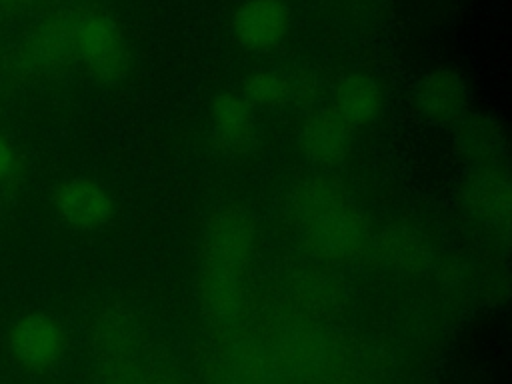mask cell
<instances>
[{
  "label": "cell",
  "instance_id": "1",
  "mask_svg": "<svg viewBox=\"0 0 512 384\" xmlns=\"http://www.w3.org/2000/svg\"><path fill=\"white\" fill-rule=\"evenodd\" d=\"M254 246V228L240 208H220L204 230L200 290L202 302L218 314L232 312L242 296V278Z\"/></svg>",
  "mask_w": 512,
  "mask_h": 384
},
{
  "label": "cell",
  "instance_id": "2",
  "mask_svg": "<svg viewBox=\"0 0 512 384\" xmlns=\"http://www.w3.org/2000/svg\"><path fill=\"white\" fill-rule=\"evenodd\" d=\"M76 60L104 84L120 82L130 68L128 50L116 22L96 8H72Z\"/></svg>",
  "mask_w": 512,
  "mask_h": 384
},
{
  "label": "cell",
  "instance_id": "3",
  "mask_svg": "<svg viewBox=\"0 0 512 384\" xmlns=\"http://www.w3.org/2000/svg\"><path fill=\"white\" fill-rule=\"evenodd\" d=\"M70 348L64 322L48 312H26L6 332V350L16 368L26 374H46L62 364Z\"/></svg>",
  "mask_w": 512,
  "mask_h": 384
},
{
  "label": "cell",
  "instance_id": "4",
  "mask_svg": "<svg viewBox=\"0 0 512 384\" xmlns=\"http://www.w3.org/2000/svg\"><path fill=\"white\" fill-rule=\"evenodd\" d=\"M72 8L40 20L16 52V68L30 80H56L76 64Z\"/></svg>",
  "mask_w": 512,
  "mask_h": 384
},
{
  "label": "cell",
  "instance_id": "5",
  "mask_svg": "<svg viewBox=\"0 0 512 384\" xmlns=\"http://www.w3.org/2000/svg\"><path fill=\"white\" fill-rule=\"evenodd\" d=\"M306 230L318 250L332 258H350L364 246L366 230L354 208L326 190H316L306 206Z\"/></svg>",
  "mask_w": 512,
  "mask_h": 384
},
{
  "label": "cell",
  "instance_id": "6",
  "mask_svg": "<svg viewBox=\"0 0 512 384\" xmlns=\"http://www.w3.org/2000/svg\"><path fill=\"white\" fill-rule=\"evenodd\" d=\"M50 206L56 216L74 230H96L112 216L108 190L88 176H70L50 190Z\"/></svg>",
  "mask_w": 512,
  "mask_h": 384
},
{
  "label": "cell",
  "instance_id": "7",
  "mask_svg": "<svg viewBox=\"0 0 512 384\" xmlns=\"http://www.w3.org/2000/svg\"><path fill=\"white\" fill-rule=\"evenodd\" d=\"M414 100L424 120L436 126H448L456 124L468 112L470 92L458 72L438 68L418 82Z\"/></svg>",
  "mask_w": 512,
  "mask_h": 384
},
{
  "label": "cell",
  "instance_id": "8",
  "mask_svg": "<svg viewBox=\"0 0 512 384\" xmlns=\"http://www.w3.org/2000/svg\"><path fill=\"white\" fill-rule=\"evenodd\" d=\"M290 26L286 8L278 0H246L232 16V32L248 50H270L280 44Z\"/></svg>",
  "mask_w": 512,
  "mask_h": 384
},
{
  "label": "cell",
  "instance_id": "9",
  "mask_svg": "<svg viewBox=\"0 0 512 384\" xmlns=\"http://www.w3.org/2000/svg\"><path fill=\"white\" fill-rule=\"evenodd\" d=\"M464 204L476 220L496 230L510 224V182L502 168H476L464 182Z\"/></svg>",
  "mask_w": 512,
  "mask_h": 384
},
{
  "label": "cell",
  "instance_id": "10",
  "mask_svg": "<svg viewBox=\"0 0 512 384\" xmlns=\"http://www.w3.org/2000/svg\"><path fill=\"white\" fill-rule=\"evenodd\" d=\"M352 138V126L346 124L332 108L312 112L300 126V150L302 154L316 164L332 166L338 164L348 148Z\"/></svg>",
  "mask_w": 512,
  "mask_h": 384
},
{
  "label": "cell",
  "instance_id": "11",
  "mask_svg": "<svg viewBox=\"0 0 512 384\" xmlns=\"http://www.w3.org/2000/svg\"><path fill=\"white\" fill-rule=\"evenodd\" d=\"M456 146L476 168H500L506 158L502 126L488 114L466 112L456 124Z\"/></svg>",
  "mask_w": 512,
  "mask_h": 384
},
{
  "label": "cell",
  "instance_id": "12",
  "mask_svg": "<svg viewBox=\"0 0 512 384\" xmlns=\"http://www.w3.org/2000/svg\"><path fill=\"white\" fill-rule=\"evenodd\" d=\"M214 142L226 152H242L254 136V118L244 98L222 92L210 104Z\"/></svg>",
  "mask_w": 512,
  "mask_h": 384
},
{
  "label": "cell",
  "instance_id": "13",
  "mask_svg": "<svg viewBox=\"0 0 512 384\" xmlns=\"http://www.w3.org/2000/svg\"><path fill=\"white\" fill-rule=\"evenodd\" d=\"M382 106L378 82L364 72L346 74L334 88L332 110L352 128L370 122Z\"/></svg>",
  "mask_w": 512,
  "mask_h": 384
},
{
  "label": "cell",
  "instance_id": "14",
  "mask_svg": "<svg viewBox=\"0 0 512 384\" xmlns=\"http://www.w3.org/2000/svg\"><path fill=\"white\" fill-rule=\"evenodd\" d=\"M244 100L262 108L284 106L294 100V80L274 74V72H256L244 84Z\"/></svg>",
  "mask_w": 512,
  "mask_h": 384
},
{
  "label": "cell",
  "instance_id": "15",
  "mask_svg": "<svg viewBox=\"0 0 512 384\" xmlns=\"http://www.w3.org/2000/svg\"><path fill=\"white\" fill-rule=\"evenodd\" d=\"M22 178V162L10 140L0 134V186H12Z\"/></svg>",
  "mask_w": 512,
  "mask_h": 384
},
{
  "label": "cell",
  "instance_id": "16",
  "mask_svg": "<svg viewBox=\"0 0 512 384\" xmlns=\"http://www.w3.org/2000/svg\"><path fill=\"white\" fill-rule=\"evenodd\" d=\"M32 0H0V14H14L24 10Z\"/></svg>",
  "mask_w": 512,
  "mask_h": 384
}]
</instances>
